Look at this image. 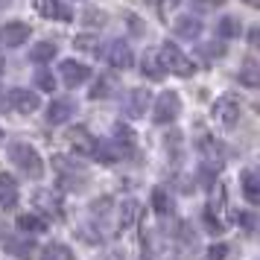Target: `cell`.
Instances as JSON below:
<instances>
[{
    "label": "cell",
    "instance_id": "4fadbf2b",
    "mask_svg": "<svg viewBox=\"0 0 260 260\" xmlns=\"http://www.w3.org/2000/svg\"><path fill=\"white\" fill-rule=\"evenodd\" d=\"M18 205V181L9 173H0V208H15Z\"/></svg>",
    "mask_w": 260,
    "mask_h": 260
},
{
    "label": "cell",
    "instance_id": "d6986e66",
    "mask_svg": "<svg viewBox=\"0 0 260 260\" xmlns=\"http://www.w3.org/2000/svg\"><path fill=\"white\" fill-rule=\"evenodd\" d=\"M18 228L21 231H29V234H41V231H47V222L38 213H21L18 216Z\"/></svg>",
    "mask_w": 260,
    "mask_h": 260
},
{
    "label": "cell",
    "instance_id": "7a4b0ae2",
    "mask_svg": "<svg viewBox=\"0 0 260 260\" xmlns=\"http://www.w3.org/2000/svg\"><path fill=\"white\" fill-rule=\"evenodd\" d=\"M158 68L176 73V76H193V73H196V64H193L176 44H170V41H167L164 47H161V53H158Z\"/></svg>",
    "mask_w": 260,
    "mask_h": 260
},
{
    "label": "cell",
    "instance_id": "8992f818",
    "mask_svg": "<svg viewBox=\"0 0 260 260\" xmlns=\"http://www.w3.org/2000/svg\"><path fill=\"white\" fill-rule=\"evenodd\" d=\"M6 103H9L15 111H21V114H29V111H38V108H41V96H38V91L12 88V91H9V96H6Z\"/></svg>",
    "mask_w": 260,
    "mask_h": 260
},
{
    "label": "cell",
    "instance_id": "30bf717a",
    "mask_svg": "<svg viewBox=\"0 0 260 260\" xmlns=\"http://www.w3.org/2000/svg\"><path fill=\"white\" fill-rule=\"evenodd\" d=\"M88 76H91V68H85L82 61H73V59L61 61V79H64V85H68V88L82 85Z\"/></svg>",
    "mask_w": 260,
    "mask_h": 260
},
{
    "label": "cell",
    "instance_id": "277c9868",
    "mask_svg": "<svg viewBox=\"0 0 260 260\" xmlns=\"http://www.w3.org/2000/svg\"><path fill=\"white\" fill-rule=\"evenodd\" d=\"M3 248H6V254H12L18 260H29L36 257V240L29 234H3Z\"/></svg>",
    "mask_w": 260,
    "mask_h": 260
},
{
    "label": "cell",
    "instance_id": "484cf974",
    "mask_svg": "<svg viewBox=\"0 0 260 260\" xmlns=\"http://www.w3.org/2000/svg\"><path fill=\"white\" fill-rule=\"evenodd\" d=\"M152 208L158 216H164L167 211H170V196H167V190L164 187H155L152 190Z\"/></svg>",
    "mask_w": 260,
    "mask_h": 260
},
{
    "label": "cell",
    "instance_id": "ba28073f",
    "mask_svg": "<svg viewBox=\"0 0 260 260\" xmlns=\"http://www.w3.org/2000/svg\"><path fill=\"white\" fill-rule=\"evenodd\" d=\"M26 38H29V26L21 21L0 26V47H21V44H26Z\"/></svg>",
    "mask_w": 260,
    "mask_h": 260
},
{
    "label": "cell",
    "instance_id": "603a6c76",
    "mask_svg": "<svg viewBox=\"0 0 260 260\" xmlns=\"http://www.w3.org/2000/svg\"><path fill=\"white\" fill-rule=\"evenodd\" d=\"M41 260H73V251L64 243H50L41 251Z\"/></svg>",
    "mask_w": 260,
    "mask_h": 260
},
{
    "label": "cell",
    "instance_id": "83f0119b",
    "mask_svg": "<svg viewBox=\"0 0 260 260\" xmlns=\"http://www.w3.org/2000/svg\"><path fill=\"white\" fill-rule=\"evenodd\" d=\"M143 76H149V79H161L164 73H161V68H158V61L152 59V56H143Z\"/></svg>",
    "mask_w": 260,
    "mask_h": 260
},
{
    "label": "cell",
    "instance_id": "74e56055",
    "mask_svg": "<svg viewBox=\"0 0 260 260\" xmlns=\"http://www.w3.org/2000/svg\"><path fill=\"white\" fill-rule=\"evenodd\" d=\"M0 6H3V0H0Z\"/></svg>",
    "mask_w": 260,
    "mask_h": 260
},
{
    "label": "cell",
    "instance_id": "7402d4cb",
    "mask_svg": "<svg viewBox=\"0 0 260 260\" xmlns=\"http://www.w3.org/2000/svg\"><path fill=\"white\" fill-rule=\"evenodd\" d=\"M135 219H138V202L135 199H126L123 202V208H120V231H126V228H132L135 225Z\"/></svg>",
    "mask_w": 260,
    "mask_h": 260
},
{
    "label": "cell",
    "instance_id": "f546056e",
    "mask_svg": "<svg viewBox=\"0 0 260 260\" xmlns=\"http://www.w3.org/2000/svg\"><path fill=\"white\" fill-rule=\"evenodd\" d=\"M85 24H91V26H103V24H106V15L96 12V9H88V12H85Z\"/></svg>",
    "mask_w": 260,
    "mask_h": 260
},
{
    "label": "cell",
    "instance_id": "ac0fdd59",
    "mask_svg": "<svg viewBox=\"0 0 260 260\" xmlns=\"http://www.w3.org/2000/svg\"><path fill=\"white\" fill-rule=\"evenodd\" d=\"M36 205L41 208V213H47V216H53V219H61L59 196H53V193H47V190H41V193L36 196Z\"/></svg>",
    "mask_w": 260,
    "mask_h": 260
},
{
    "label": "cell",
    "instance_id": "8fae6325",
    "mask_svg": "<svg viewBox=\"0 0 260 260\" xmlns=\"http://www.w3.org/2000/svg\"><path fill=\"white\" fill-rule=\"evenodd\" d=\"M106 59L111 68H117V71H126V68H132V50L126 41H111L106 50Z\"/></svg>",
    "mask_w": 260,
    "mask_h": 260
},
{
    "label": "cell",
    "instance_id": "6da1fadb",
    "mask_svg": "<svg viewBox=\"0 0 260 260\" xmlns=\"http://www.w3.org/2000/svg\"><path fill=\"white\" fill-rule=\"evenodd\" d=\"M9 158L15 161V167L29 178H41L44 176V161H41V155H38L36 146H29L26 141H12L9 143Z\"/></svg>",
    "mask_w": 260,
    "mask_h": 260
},
{
    "label": "cell",
    "instance_id": "3957f363",
    "mask_svg": "<svg viewBox=\"0 0 260 260\" xmlns=\"http://www.w3.org/2000/svg\"><path fill=\"white\" fill-rule=\"evenodd\" d=\"M181 114V100H178L176 91H164V94L155 100V108H152V120L155 123H173V120Z\"/></svg>",
    "mask_w": 260,
    "mask_h": 260
},
{
    "label": "cell",
    "instance_id": "8d00e7d4",
    "mask_svg": "<svg viewBox=\"0 0 260 260\" xmlns=\"http://www.w3.org/2000/svg\"><path fill=\"white\" fill-rule=\"evenodd\" d=\"M243 3H248V6H257L260 0H243Z\"/></svg>",
    "mask_w": 260,
    "mask_h": 260
},
{
    "label": "cell",
    "instance_id": "9c48e42d",
    "mask_svg": "<svg viewBox=\"0 0 260 260\" xmlns=\"http://www.w3.org/2000/svg\"><path fill=\"white\" fill-rule=\"evenodd\" d=\"M199 152H202V161H205V170H222V146L213 141L211 135H205L199 141Z\"/></svg>",
    "mask_w": 260,
    "mask_h": 260
},
{
    "label": "cell",
    "instance_id": "5b68a950",
    "mask_svg": "<svg viewBox=\"0 0 260 260\" xmlns=\"http://www.w3.org/2000/svg\"><path fill=\"white\" fill-rule=\"evenodd\" d=\"M211 114H213L216 123H222V126H234L237 120H240V100L231 96V94L219 96V100L211 106Z\"/></svg>",
    "mask_w": 260,
    "mask_h": 260
},
{
    "label": "cell",
    "instance_id": "836d02e7",
    "mask_svg": "<svg viewBox=\"0 0 260 260\" xmlns=\"http://www.w3.org/2000/svg\"><path fill=\"white\" fill-rule=\"evenodd\" d=\"M199 9H216V6H222L225 0H193Z\"/></svg>",
    "mask_w": 260,
    "mask_h": 260
},
{
    "label": "cell",
    "instance_id": "1f68e13d",
    "mask_svg": "<svg viewBox=\"0 0 260 260\" xmlns=\"http://www.w3.org/2000/svg\"><path fill=\"white\" fill-rule=\"evenodd\" d=\"M225 254H228V248L225 246H211L208 248V260H222Z\"/></svg>",
    "mask_w": 260,
    "mask_h": 260
},
{
    "label": "cell",
    "instance_id": "52a82bcc",
    "mask_svg": "<svg viewBox=\"0 0 260 260\" xmlns=\"http://www.w3.org/2000/svg\"><path fill=\"white\" fill-rule=\"evenodd\" d=\"M53 167L59 170L61 176H64V181H68V187H82V181L88 178V170H85L82 164H76V161H68V158H61V155H56L53 158Z\"/></svg>",
    "mask_w": 260,
    "mask_h": 260
},
{
    "label": "cell",
    "instance_id": "d6a6232c",
    "mask_svg": "<svg viewBox=\"0 0 260 260\" xmlns=\"http://www.w3.org/2000/svg\"><path fill=\"white\" fill-rule=\"evenodd\" d=\"M108 94V82H96L94 91H91V100H103Z\"/></svg>",
    "mask_w": 260,
    "mask_h": 260
},
{
    "label": "cell",
    "instance_id": "d590c367",
    "mask_svg": "<svg viewBox=\"0 0 260 260\" xmlns=\"http://www.w3.org/2000/svg\"><path fill=\"white\" fill-rule=\"evenodd\" d=\"M0 108H6V94L0 91Z\"/></svg>",
    "mask_w": 260,
    "mask_h": 260
},
{
    "label": "cell",
    "instance_id": "44dd1931",
    "mask_svg": "<svg viewBox=\"0 0 260 260\" xmlns=\"http://www.w3.org/2000/svg\"><path fill=\"white\" fill-rule=\"evenodd\" d=\"M240 85H246V88H257V85H260L257 61H254V59H246V61H243V68H240Z\"/></svg>",
    "mask_w": 260,
    "mask_h": 260
},
{
    "label": "cell",
    "instance_id": "d4e9b609",
    "mask_svg": "<svg viewBox=\"0 0 260 260\" xmlns=\"http://www.w3.org/2000/svg\"><path fill=\"white\" fill-rule=\"evenodd\" d=\"M216 32H219L222 38H237L240 32H243V26H240V21H237V18H231V15H225L222 21L216 24Z\"/></svg>",
    "mask_w": 260,
    "mask_h": 260
},
{
    "label": "cell",
    "instance_id": "4316f807",
    "mask_svg": "<svg viewBox=\"0 0 260 260\" xmlns=\"http://www.w3.org/2000/svg\"><path fill=\"white\" fill-rule=\"evenodd\" d=\"M114 141H117L120 146H132V143H135V135H132L129 126L117 123V126H114Z\"/></svg>",
    "mask_w": 260,
    "mask_h": 260
},
{
    "label": "cell",
    "instance_id": "2e32d148",
    "mask_svg": "<svg viewBox=\"0 0 260 260\" xmlns=\"http://www.w3.org/2000/svg\"><path fill=\"white\" fill-rule=\"evenodd\" d=\"M73 114V103L71 100H53L47 106V123L59 126V123H68Z\"/></svg>",
    "mask_w": 260,
    "mask_h": 260
},
{
    "label": "cell",
    "instance_id": "4dcf8cb0",
    "mask_svg": "<svg viewBox=\"0 0 260 260\" xmlns=\"http://www.w3.org/2000/svg\"><path fill=\"white\" fill-rule=\"evenodd\" d=\"M178 0H158V12H161V18H167L170 15V9H176Z\"/></svg>",
    "mask_w": 260,
    "mask_h": 260
},
{
    "label": "cell",
    "instance_id": "ffe728a7",
    "mask_svg": "<svg viewBox=\"0 0 260 260\" xmlns=\"http://www.w3.org/2000/svg\"><path fill=\"white\" fill-rule=\"evenodd\" d=\"M240 181H243V193H246V199L251 202V205H257V202H260V190H257V173H254V170H246Z\"/></svg>",
    "mask_w": 260,
    "mask_h": 260
},
{
    "label": "cell",
    "instance_id": "e0dca14e",
    "mask_svg": "<svg viewBox=\"0 0 260 260\" xmlns=\"http://www.w3.org/2000/svg\"><path fill=\"white\" fill-rule=\"evenodd\" d=\"M38 12L44 18H56V21H71V9L61 0H38Z\"/></svg>",
    "mask_w": 260,
    "mask_h": 260
},
{
    "label": "cell",
    "instance_id": "9a60e30c",
    "mask_svg": "<svg viewBox=\"0 0 260 260\" xmlns=\"http://www.w3.org/2000/svg\"><path fill=\"white\" fill-rule=\"evenodd\" d=\"M146 108H149V91L146 88H132L129 91V117H143L146 114Z\"/></svg>",
    "mask_w": 260,
    "mask_h": 260
},
{
    "label": "cell",
    "instance_id": "5bb4252c",
    "mask_svg": "<svg viewBox=\"0 0 260 260\" xmlns=\"http://www.w3.org/2000/svg\"><path fill=\"white\" fill-rule=\"evenodd\" d=\"M68 141H71V146L79 155H91L94 152V146H96V141L88 135V129H82V126H76V129L68 132Z\"/></svg>",
    "mask_w": 260,
    "mask_h": 260
},
{
    "label": "cell",
    "instance_id": "e575fe53",
    "mask_svg": "<svg viewBox=\"0 0 260 260\" xmlns=\"http://www.w3.org/2000/svg\"><path fill=\"white\" fill-rule=\"evenodd\" d=\"M76 47H79V50H91V47H94V38H88V36L76 38Z\"/></svg>",
    "mask_w": 260,
    "mask_h": 260
},
{
    "label": "cell",
    "instance_id": "f1b7e54d",
    "mask_svg": "<svg viewBox=\"0 0 260 260\" xmlns=\"http://www.w3.org/2000/svg\"><path fill=\"white\" fill-rule=\"evenodd\" d=\"M36 82H38V88H41V91H56V76H53L50 71H41Z\"/></svg>",
    "mask_w": 260,
    "mask_h": 260
},
{
    "label": "cell",
    "instance_id": "7c38bea8",
    "mask_svg": "<svg viewBox=\"0 0 260 260\" xmlns=\"http://www.w3.org/2000/svg\"><path fill=\"white\" fill-rule=\"evenodd\" d=\"M173 29H176L178 38H187V41H193V38L202 36V21H199V18H193V15H181V18H176V21H173Z\"/></svg>",
    "mask_w": 260,
    "mask_h": 260
},
{
    "label": "cell",
    "instance_id": "cb8c5ba5",
    "mask_svg": "<svg viewBox=\"0 0 260 260\" xmlns=\"http://www.w3.org/2000/svg\"><path fill=\"white\" fill-rule=\"evenodd\" d=\"M53 56H56V44H53V41H41V44H36V47L29 50V59L38 61V64L53 61Z\"/></svg>",
    "mask_w": 260,
    "mask_h": 260
}]
</instances>
